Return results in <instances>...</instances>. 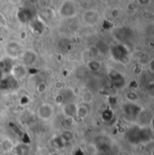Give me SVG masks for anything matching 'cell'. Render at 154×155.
Returning a JSON list of instances; mask_svg holds the SVG:
<instances>
[{
  "label": "cell",
  "instance_id": "obj_1",
  "mask_svg": "<svg viewBox=\"0 0 154 155\" xmlns=\"http://www.w3.org/2000/svg\"><path fill=\"white\" fill-rule=\"evenodd\" d=\"M77 5L74 0H65L59 8V14L64 18H70L77 15Z\"/></svg>",
  "mask_w": 154,
  "mask_h": 155
},
{
  "label": "cell",
  "instance_id": "obj_2",
  "mask_svg": "<svg viewBox=\"0 0 154 155\" xmlns=\"http://www.w3.org/2000/svg\"><path fill=\"white\" fill-rule=\"evenodd\" d=\"M111 54L113 59L117 62L125 64L129 61V51L126 47L122 44L114 46L111 49Z\"/></svg>",
  "mask_w": 154,
  "mask_h": 155
},
{
  "label": "cell",
  "instance_id": "obj_3",
  "mask_svg": "<svg viewBox=\"0 0 154 155\" xmlns=\"http://www.w3.org/2000/svg\"><path fill=\"white\" fill-rule=\"evenodd\" d=\"M108 78L112 84L117 88H123L126 85V78L123 73L116 69H110L107 72Z\"/></svg>",
  "mask_w": 154,
  "mask_h": 155
},
{
  "label": "cell",
  "instance_id": "obj_4",
  "mask_svg": "<svg viewBox=\"0 0 154 155\" xmlns=\"http://www.w3.org/2000/svg\"><path fill=\"white\" fill-rule=\"evenodd\" d=\"M36 115L41 120H50L54 115V107L50 103L41 104L36 109Z\"/></svg>",
  "mask_w": 154,
  "mask_h": 155
},
{
  "label": "cell",
  "instance_id": "obj_5",
  "mask_svg": "<svg viewBox=\"0 0 154 155\" xmlns=\"http://www.w3.org/2000/svg\"><path fill=\"white\" fill-rule=\"evenodd\" d=\"M153 131L150 127H137L136 143H144L152 140Z\"/></svg>",
  "mask_w": 154,
  "mask_h": 155
},
{
  "label": "cell",
  "instance_id": "obj_6",
  "mask_svg": "<svg viewBox=\"0 0 154 155\" xmlns=\"http://www.w3.org/2000/svg\"><path fill=\"white\" fill-rule=\"evenodd\" d=\"M5 52L8 58L10 59H15L21 56L23 51L21 45L15 41H11L7 43L5 47Z\"/></svg>",
  "mask_w": 154,
  "mask_h": 155
},
{
  "label": "cell",
  "instance_id": "obj_7",
  "mask_svg": "<svg viewBox=\"0 0 154 155\" xmlns=\"http://www.w3.org/2000/svg\"><path fill=\"white\" fill-rule=\"evenodd\" d=\"M19 87V81L12 76L5 77L0 81V90L2 91H14Z\"/></svg>",
  "mask_w": 154,
  "mask_h": 155
},
{
  "label": "cell",
  "instance_id": "obj_8",
  "mask_svg": "<svg viewBox=\"0 0 154 155\" xmlns=\"http://www.w3.org/2000/svg\"><path fill=\"white\" fill-rule=\"evenodd\" d=\"M21 59H22L23 64L25 66H32L37 61L38 56H37V53L34 51H33V50H25V51H24L22 52Z\"/></svg>",
  "mask_w": 154,
  "mask_h": 155
},
{
  "label": "cell",
  "instance_id": "obj_9",
  "mask_svg": "<svg viewBox=\"0 0 154 155\" xmlns=\"http://www.w3.org/2000/svg\"><path fill=\"white\" fill-rule=\"evenodd\" d=\"M83 19L84 22L87 25H96L99 20H100V15L99 14L95 11V10H87L84 13L83 15Z\"/></svg>",
  "mask_w": 154,
  "mask_h": 155
},
{
  "label": "cell",
  "instance_id": "obj_10",
  "mask_svg": "<svg viewBox=\"0 0 154 155\" xmlns=\"http://www.w3.org/2000/svg\"><path fill=\"white\" fill-rule=\"evenodd\" d=\"M27 72L28 71H27L26 66H25L24 64H18V65H13L10 74L16 80H20L26 77Z\"/></svg>",
  "mask_w": 154,
  "mask_h": 155
},
{
  "label": "cell",
  "instance_id": "obj_11",
  "mask_svg": "<svg viewBox=\"0 0 154 155\" xmlns=\"http://www.w3.org/2000/svg\"><path fill=\"white\" fill-rule=\"evenodd\" d=\"M122 110L123 112L124 115H126L127 116H130V117H135L137 116L140 112H141V107H138L137 105L135 104H133V103H126V104H123V107H122Z\"/></svg>",
  "mask_w": 154,
  "mask_h": 155
},
{
  "label": "cell",
  "instance_id": "obj_12",
  "mask_svg": "<svg viewBox=\"0 0 154 155\" xmlns=\"http://www.w3.org/2000/svg\"><path fill=\"white\" fill-rule=\"evenodd\" d=\"M77 105L74 102H67L62 107V112L64 114L65 117L70 118H75L77 116Z\"/></svg>",
  "mask_w": 154,
  "mask_h": 155
},
{
  "label": "cell",
  "instance_id": "obj_13",
  "mask_svg": "<svg viewBox=\"0 0 154 155\" xmlns=\"http://www.w3.org/2000/svg\"><path fill=\"white\" fill-rule=\"evenodd\" d=\"M12 150L15 155H31V148L25 143H21L14 145Z\"/></svg>",
  "mask_w": 154,
  "mask_h": 155
},
{
  "label": "cell",
  "instance_id": "obj_14",
  "mask_svg": "<svg viewBox=\"0 0 154 155\" xmlns=\"http://www.w3.org/2000/svg\"><path fill=\"white\" fill-rule=\"evenodd\" d=\"M12 68H13L12 59L6 57V58H4V59L0 60V71L2 72H4V74L10 73Z\"/></svg>",
  "mask_w": 154,
  "mask_h": 155
},
{
  "label": "cell",
  "instance_id": "obj_15",
  "mask_svg": "<svg viewBox=\"0 0 154 155\" xmlns=\"http://www.w3.org/2000/svg\"><path fill=\"white\" fill-rule=\"evenodd\" d=\"M124 97L128 101V103H133V104H135L140 99V96H139L138 92L135 91L134 89L127 90L124 93Z\"/></svg>",
  "mask_w": 154,
  "mask_h": 155
},
{
  "label": "cell",
  "instance_id": "obj_16",
  "mask_svg": "<svg viewBox=\"0 0 154 155\" xmlns=\"http://www.w3.org/2000/svg\"><path fill=\"white\" fill-rule=\"evenodd\" d=\"M94 98L95 95L89 89H86L81 93V101L85 105H90L94 101Z\"/></svg>",
  "mask_w": 154,
  "mask_h": 155
},
{
  "label": "cell",
  "instance_id": "obj_17",
  "mask_svg": "<svg viewBox=\"0 0 154 155\" xmlns=\"http://www.w3.org/2000/svg\"><path fill=\"white\" fill-rule=\"evenodd\" d=\"M51 144H52V146H53L54 148H56V149H63V148H65L67 143H66V141L61 137V135L59 134V135L54 136V137L51 139Z\"/></svg>",
  "mask_w": 154,
  "mask_h": 155
},
{
  "label": "cell",
  "instance_id": "obj_18",
  "mask_svg": "<svg viewBox=\"0 0 154 155\" xmlns=\"http://www.w3.org/2000/svg\"><path fill=\"white\" fill-rule=\"evenodd\" d=\"M89 114H90V108H89L88 105L81 104L80 106H77V116H76L81 118V119H84L89 116Z\"/></svg>",
  "mask_w": 154,
  "mask_h": 155
},
{
  "label": "cell",
  "instance_id": "obj_19",
  "mask_svg": "<svg viewBox=\"0 0 154 155\" xmlns=\"http://www.w3.org/2000/svg\"><path fill=\"white\" fill-rule=\"evenodd\" d=\"M87 70L89 71H92V72H97L101 70V63L100 61H97V60H92V61H89L87 64Z\"/></svg>",
  "mask_w": 154,
  "mask_h": 155
},
{
  "label": "cell",
  "instance_id": "obj_20",
  "mask_svg": "<svg viewBox=\"0 0 154 155\" xmlns=\"http://www.w3.org/2000/svg\"><path fill=\"white\" fill-rule=\"evenodd\" d=\"M114 116H115V113L111 107L106 108L101 114V117L104 122H111L114 119Z\"/></svg>",
  "mask_w": 154,
  "mask_h": 155
},
{
  "label": "cell",
  "instance_id": "obj_21",
  "mask_svg": "<svg viewBox=\"0 0 154 155\" xmlns=\"http://www.w3.org/2000/svg\"><path fill=\"white\" fill-rule=\"evenodd\" d=\"M61 137L66 141V143H70L74 139V134L70 129H65L62 133H61Z\"/></svg>",
  "mask_w": 154,
  "mask_h": 155
},
{
  "label": "cell",
  "instance_id": "obj_22",
  "mask_svg": "<svg viewBox=\"0 0 154 155\" xmlns=\"http://www.w3.org/2000/svg\"><path fill=\"white\" fill-rule=\"evenodd\" d=\"M31 29L36 33V34H41L43 32V28H42V23L39 22L38 20L33 21L31 22Z\"/></svg>",
  "mask_w": 154,
  "mask_h": 155
},
{
  "label": "cell",
  "instance_id": "obj_23",
  "mask_svg": "<svg viewBox=\"0 0 154 155\" xmlns=\"http://www.w3.org/2000/svg\"><path fill=\"white\" fill-rule=\"evenodd\" d=\"M49 89V86H48V83L45 82V81H41L37 84L36 86V92L40 94V95H43L45 94Z\"/></svg>",
  "mask_w": 154,
  "mask_h": 155
},
{
  "label": "cell",
  "instance_id": "obj_24",
  "mask_svg": "<svg viewBox=\"0 0 154 155\" xmlns=\"http://www.w3.org/2000/svg\"><path fill=\"white\" fill-rule=\"evenodd\" d=\"M65 101V97H64V95L63 93L61 92H59L55 95L54 97V103L58 106H61Z\"/></svg>",
  "mask_w": 154,
  "mask_h": 155
},
{
  "label": "cell",
  "instance_id": "obj_25",
  "mask_svg": "<svg viewBox=\"0 0 154 155\" xmlns=\"http://www.w3.org/2000/svg\"><path fill=\"white\" fill-rule=\"evenodd\" d=\"M63 127L65 129H70L73 124H74V118H70V117H65L63 120Z\"/></svg>",
  "mask_w": 154,
  "mask_h": 155
},
{
  "label": "cell",
  "instance_id": "obj_26",
  "mask_svg": "<svg viewBox=\"0 0 154 155\" xmlns=\"http://www.w3.org/2000/svg\"><path fill=\"white\" fill-rule=\"evenodd\" d=\"M29 101H30V99H29V97H28L26 95H24V96L20 98V104H21V105H26V104L29 103Z\"/></svg>",
  "mask_w": 154,
  "mask_h": 155
},
{
  "label": "cell",
  "instance_id": "obj_27",
  "mask_svg": "<svg viewBox=\"0 0 154 155\" xmlns=\"http://www.w3.org/2000/svg\"><path fill=\"white\" fill-rule=\"evenodd\" d=\"M54 86H55V87H56L57 90H61L63 88V87H64V83L62 81H61V80H57L55 82V85Z\"/></svg>",
  "mask_w": 154,
  "mask_h": 155
},
{
  "label": "cell",
  "instance_id": "obj_28",
  "mask_svg": "<svg viewBox=\"0 0 154 155\" xmlns=\"http://www.w3.org/2000/svg\"><path fill=\"white\" fill-rule=\"evenodd\" d=\"M149 70H150V71L152 72V73H153L154 72V68H153V64H154V60L153 59H152L150 61H149Z\"/></svg>",
  "mask_w": 154,
  "mask_h": 155
},
{
  "label": "cell",
  "instance_id": "obj_29",
  "mask_svg": "<svg viewBox=\"0 0 154 155\" xmlns=\"http://www.w3.org/2000/svg\"><path fill=\"white\" fill-rule=\"evenodd\" d=\"M139 5H147L151 3V0H137Z\"/></svg>",
  "mask_w": 154,
  "mask_h": 155
},
{
  "label": "cell",
  "instance_id": "obj_30",
  "mask_svg": "<svg viewBox=\"0 0 154 155\" xmlns=\"http://www.w3.org/2000/svg\"><path fill=\"white\" fill-rule=\"evenodd\" d=\"M111 15H112V16H113V17H115V18H116V17H117V16H119L120 12H119V10H118V9L115 8V9H113V10H112Z\"/></svg>",
  "mask_w": 154,
  "mask_h": 155
},
{
  "label": "cell",
  "instance_id": "obj_31",
  "mask_svg": "<svg viewBox=\"0 0 154 155\" xmlns=\"http://www.w3.org/2000/svg\"><path fill=\"white\" fill-rule=\"evenodd\" d=\"M4 78H5V74H4V72H2V71H0V81H1Z\"/></svg>",
  "mask_w": 154,
  "mask_h": 155
},
{
  "label": "cell",
  "instance_id": "obj_32",
  "mask_svg": "<svg viewBox=\"0 0 154 155\" xmlns=\"http://www.w3.org/2000/svg\"><path fill=\"white\" fill-rule=\"evenodd\" d=\"M49 155H61L59 152H52V153H51Z\"/></svg>",
  "mask_w": 154,
  "mask_h": 155
}]
</instances>
